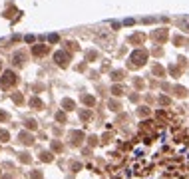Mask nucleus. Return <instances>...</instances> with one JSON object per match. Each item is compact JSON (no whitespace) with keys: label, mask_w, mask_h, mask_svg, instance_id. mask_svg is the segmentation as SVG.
<instances>
[{"label":"nucleus","mask_w":189,"mask_h":179,"mask_svg":"<svg viewBox=\"0 0 189 179\" xmlns=\"http://www.w3.org/2000/svg\"><path fill=\"white\" fill-rule=\"evenodd\" d=\"M0 141H8V132H0Z\"/></svg>","instance_id":"9"},{"label":"nucleus","mask_w":189,"mask_h":179,"mask_svg":"<svg viewBox=\"0 0 189 179\" xmlns=\"http://www.w3.org/2000/svg\"><path fill=\"white\" fill-rule=\"evenodd\" d=\"M42 159H44V161H52V155H50V153H42Z\"/></svg>","instance_id":"12"},{"label":"nucleus","mask_w":189,"mask_h":179,"mask_svg":"<svg viewBox=\"0 0 189 179\" xmlns=\"http://www.w3.org/2000/svg\"><path fill=\"white\" fill-rule=\"evenodd\" d=\"M20 137H22V141H24V143H32V135H28V134H20Z\"/></svg>","instance_id":"6"},{"label":"nucleus","mask_w":189,"mask_h":179,"mask_svg":"<svg viewBox=\"0 0 189 179\" xmlns=\"http://www.w3.org/2000/svg\"><path fill=\"white\" fill-rule=\"evenodd\" d=\"M56 120H58V122H66V116H64L62 112H58V114H56Z\"/></svg>","instance_id":"8"},{"label":"nucleus","mask_w":189,"mask_h":179,"mask_svg":"<svg viewBox=\"0 0 189 179\" xmlns=\"http://www.w3.org/2000/svg\"><path fill=\"white\" fill-rule=\"evenodd\" d=\"M30 106H32V108H42V102H40L38 98H34V100L30 102Z\"/></svg>","instance_id":"7"},{"label":"nucleus","mask_w":189,"mask_h":179,"mask_svg":"<svg viewBox=\"0 0 189 179\" xmlns=\"http://www.w3.org/2000/svg\"><path fill=\"white\" fill-rule=\"evenodd\" d=\"M62 106H64L66 110H72V108H74V102H72V100H64V102H62Z\"/></svg>","instance_id":"5"},{"label":"nucleus","mask_w":189,"mask_h":179,"mask_svg":"<svg viewBox=\"0 0 189 179\" xmlns=\"http://www.w3.org/2000/svg\"><path fill=\"white\" fill-rule=\"evenodd\" d=\"M54 60H56L58 66H64V68H66V66L70 64V54H68V52H56V54H54Z\"/></svg>","instance_id":"2"},{"label":"nucleus","mask_w":189,"mask_h":179,"mask_svg":"<svg viewBox=\"0 0 189 179\" xmlns=\"http://www.w3.org/2000/svg\"><path fill=\"white\" fill-rule=\"evenodd\" d=\"M26 128H28V130H36V124L30 120V122H26Z\"/></svg>","instance_id":"10"},{"label":"nucleus","mask_w":189,"mask_h":179,"mask_svg":"<svg viewBox=\"0 0 189 179\" xmlns=\"http://www.w3.org/2000/svg\"><path fill=\"white\" fill-rule=\"evenodd\" d=\"M133 62H135V64H143V62H145V52H139V50L133 52Z\"/></svg>","instance_id":"3"},{"label":"nucleus","mask_w":189,"mask_h":179,"mask_svg":"<svg viewBox=\"0 0 189 179\" xmlns=\"http://www.w3.org/2000/svg\"><path fill=\"white\" fill-rule=\"evenodd\" d=\"M48 40H50V42H58V34H50Z\"/></svg>","instance_id":"11"},{"label":"nucleus","mask_w":189,"mask_h":179,"mask_svg":"<svg viewBox=\"0 0 189 179\" xmlns=\"http://www.w3.org/2000/svg\"><path fill=\"white\" fill-rule=\"evenodd\" d=\"M14 102H16V104H20V102H22V96H20V94H16V96H14Z\"/></svg>","instance_id":"13"},{"label":"nucleus","mask_w":189,"mask_h":179,"mask_svg":"<svg viewBox=\"0 0 189 179\" xmlns=\"http://www.w3.org/2000/svg\"><path fill=\"white\" fill-rule=\"evenodd\" d=\"M34 56H42V54H46V46H34Z\"/></svg>","instance_id":"4"},{"label":"nucleus","mask_w":189,"mask_h":179,"mask_svg":"<svg viewBox=\"0 0 189 179\" xmlns=\"http://www.w3.org/2000/svg\"><path fill=\"white\" fill-rule=\"evenodd\" d=\"M0 120H8V114H4V112H0Z\"/></svg>","instance_id":"15"},{"label":"nucleus","mask_w":189,"mask_h":179,"mask_svg":"<svg viewBox=\"0 0 189 179\" xmlns=\"http://www.w3.org/2000/svg\"><path fill=\"white\" fill-rule=\"evenodd\" d=\"M42 177V173H40V171H34V173H32V179H40Z\"/></svg>","instance_id":"14"},{"label":"nucleus","mask_w":189,"mask_h":179,"mask_svg":"<svg viewBox=\"0 0 189 179\" xmlns=\"http://www.w3.org/2000/svg\"><path fill=\"white\" fill-rule=\"evenodd\" d=\"M14 84H16V76H14V72H4L2 78H0V86H2V90L12 88Z\"/></svg>","instance_id":"1"}]
</instances>
